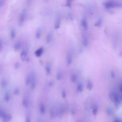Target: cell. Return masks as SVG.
<instances>
[{"label": "cell", "mask_w": 122, "mask_h": 122, "mask_svg": "<svg viewBox=\"0 0 122 122\" xmlns=\"http://www.w3.org/2000/svg\"><path fill=\"white\" fill-rule=\"evenodd\" d=\"M62 74L61 71H58L56 75V78L58 81H60L62 79Z\"/></svg>", "instance_id": "30"}, {"label": "cell", "mask_w": 122, "mask_h": 122, "mask_svg": "<svg viewBox=\"0 0 122 122\" xmlns=\"http://www.w3.org/2000/svg\"><path fill=\"white\" fill-rule=\"evenodd\" d=\"M106 112L107 114L109 116H112V114L113 113V111L112 109L110 107H108L106 108Z\"/></svg>", "instance_id": "27"}, {"label": "cell", "mask_w": 122, "mask_h": 122, "mask_svg": "<svg viewBox=\"0 0 122 122\" xmlns=\"http://www.w3.org/2000/svg\"><path fill=\"white\" fill-rule=\"evenodd\" d=\"M83 91V85L82 82H80L78 83L76 87V91L77 92L81 93Z\"/></svg>", "instance_id": "14"}, {"label": "cell", "mask_w": 122, "mask_h": 122, "mask_svg": "<svg viewBox=\"0 0 122 122\" xmlns=\"http://www.w3.org/2000/svg\"><path fill=\"white\" fill-rule=\"evenodd\" d=\"M25 122H31V119L29 115H27L25 117Z\"/></svg>", "instance_id": "33"}, {"label": "cell", "mask_w": 122, "mask_h": 122, "mask_svg": "<svg viewBox=\"0 0 122 122\" xmlns=\"http://www.w3.org/2000/svg\"><path fill=\"white\" fill-rule=\"evenodd\" d=\"M102 21H103V20H102V18H100L97 21L95 22L94 25L96 27H100L102 24Z\"/></svg>", "instance_id": "28"}, {"label": "cell", "mask_w": 122, "mask_h": 122, "mask_svg": "<svg viewBox=\"0 0 122 122\" xmlns=\"http://www.w3.org/2000/svg\"><path fill=\"white\" fill-rule=\"evenodd\" d=\"M61 22V16L60 15H59L57 16L54 24V28L55 29H58L60 27Z\"/></svg>", "instance_id": "9"}, {"label": "cell", "mask_w": 122, "mask_h": 122, "mask_svg": "<svg viewBox=\"0 0 122 122\" xmlns=\"http://www.w3.org/2000/svg\"><path fill=\"white\" fill-rule=\"evenodd\" d=\"M115 76V72L113 71H112L111 72V77L112 79H113Z\"/></svg>", "instance_id": "36"}, {"label": "cell", "mask_w": 122, "mask_h": 122, "mask_svg": "<svg viewBox=\"0 0 122 122\" xmlns=\"http://www.w3.org/2000/svg\"><path fill=\"white\" fill-rule=\"evenodd\" d=\"M119 88V91H120V93H122V85L121 83H120Z\"/></svg>", "instance_id": "40"}, {"label": "cell", "mask_w": 122, "mask_h": 122, "mask_svg": "<svg viewBox=\"0 0 122 122\" xmlns=\"http://www.w3.org/2000/svg\"><path fill=\"white\" fill-rule=\"evenodd\" d=\"M114 122H121V121H120V120H119L118 119H116L114 121Z\"/></svg>", "instance_id": "42"}, {"label": "cell", "mask_w": 122, "mask_h": 122, "mask_svg": "<svg viewBox=\"0 0 122 122\" xmlns=\"http://www.w3.org/2000/svg\"><path fill=\"white\" fill-rule=\"evenodd\" d=\"M2 42L1 39L0 38V52L2 51Z\"/></svg>", "instance_id": "38"}, {"label": "cell", "mask_w": 122, "mask_h": 122, "mask_svg": "<svg viewBox=\"0 0 122 122\" xmlns=\"http://www.w3.org/2000/svg\"><path fill=\"white\" fill-rule=\"evenodd\" d=\"M5 3V0H0V7H2Z\"/></svg>", "instance_id": "37"}, {"label": "cell", "mask_w": 122, "mask_h": 122, "mask_svg": "<svg viewBox=\"0 0 122 122\" xmlns=\"http://www.w3.org/2000/svg\"><path fill=\"white\" fill-rule=\"evenodd\" d=\"M89 42V37L86 31H83L82 35V43L84 47H87Z\"/></svg>", "instance_id": "5"}, {"label": "cell", "mask_w": 122, "mask_h": 122, "mask_svg": "<svg viewBox=\"0 0 122 122\" xmlns=\"http://www.w3.org/2000/svg\"><path fill=\"white\" fill-rule=\"evenodd\" d=\"M45 71L47 75H50L51 72V69L49 63H47L45 66Z\"/></svg>", "instance_id": "15"}, {"label": "cell", "mask_w": 122, "mask_h": 122, "mask_svg": "<svg viewBox=\"0 0 122 122\" xmlns=\"http://www.w3.org/2000/svg\"><path fill=\"white\" fill-rule=\"evenodd\" d=\"M13 94L15 95H19L20 94V89L18 88H16L13 91Z\"/></svg>", "instance_id": "31"}, {"label": "cell", "mask_w": 122, "mask_h": 122, "mask_svg": "<svg viewBox=\"0 0 122 122\" xmlns=\"http://www.w3.org/2000/svg\"><path fill=\"white\" fill-rule=\"evenodd\" d=\"M0 84L1 88H5L8 84V82L5 79H2L1 80V81H0Z\"/></svg>", "instance_id": "25"}, {"label": "cell", "mask_w": 122, "mask_h": 122, "mask_svg": "<svg viewBox=\"0 0 122 122\" xmlns=\"http://www.w3.org/2000/svg\"><path fill=\"white\" fill-rule=\"evenodd\" d=\"M73 0H66V5L68 7H70L71 5V2Z\"/></svg>", "instance_id": "35"}, {"label": "cell", "mask_w": 122, "mask_h": 122, "mask_svg": "<svg viewBox=\"0 0 122 122\" xmlns=\"http://www.w3.org/2000/svg\"><path fill=\"white\" fill-rule=\"evenodd\" d=\"M65 107H64V106H63V105L61 106L57 112V115H59L60 117L62 116L65 112Z\"/></svg>", "instance_id": "13"}, {"label": "cell", "mask_w": 122, "mask_h": 122, "mask_svg": "<svg viewBox=\"0 0 122 122\" xmlns=\"http://www.w3.org/2000/svg\"><path fill=\"white\" fill-rule=\"evenodd\" d=\"M22 43L21 41H18L14 45V46H13L14 50L15 51H18L21 48V47H22Z\"/></svg>", "instance_id": "12"}, {"label": "cell", "mask_w": 122, "mask_h": 122, "mask_svg": "<svg viewBox=\"0 0 122 122\" xmlns=\"http://www.w3.org/2000/svg\"><path fill=\"white\" fill-rule=\"evenodd\" d=\"M16 30H15V29H14V28L11 29V30H10V36L11 38L14 39L16 36Z\"/></svg>", "instance_id": "29"}, {"label": "cell", "mask_w": 122, "mask_h": 122, "mask_svg": "<svg viewBox=\"0 0 122 122\" xmlns=\"http://www.w3.org/2000/svg\"><path fill=\"white\" fill-rule=\"evenodd\" d=\"M45 106L43 102H41L40 104V112L41 114H44L45 112Z\"/></svg>", "instance_id": "19"}, {"label": "cell", "mask_w": 122, "mask_h": 122, "mask_svg": "<svg viewBox=\"0 0 122 122\" xmlns=\"http://www.w3.org/2000/svg\"><path fill=\"white\" fill-rule=\"evenodd\" d=\"M31 80L30 84L31 88L32 89H34L36 86L37 83V75L34 72H31Z\"/></svg>", "instance_id": "4"}, {"label": "cell", "mask_w": 122, "mask_h": 122, "mask_svg": "<svg viewBox=\"0 0 122 122\" xmlns=\"http://www.w3.org/2000/svg\"><path fill=\"white\" fill-rule=\"evenodd\" d=\"M81 26L83 31H87L88 30V23L87 19L83 17L81 20Z\"/></svg>", "instance_id": "6"}, {"label": "cell", "mask_w": 122, "mask_h": 122, "mask_svg": "<svg viewBox=\"0 0 122 122\" xmlns=\"http://www.w3.org/2000/svg\"><path fill=\"white\" fill-rule=\"evenodd\" d=\"M71 114L72 115H74L75 114V110L74 109H71Z\"/></svg>", "instance_id": "39"}, {"label": "cell", "mask_w": 122, "mask_h": 122, "mask_svg": "<svg viewBox=\"0 0 122 122\" xmlns=\"http://www.w3.org/2000/svg\"><path fill=\"white\" fill-rule=\"evenodd\" d=\"M27 16V12L25 10H23L20 13L19 18V24L20 26H22L25 22Z\"/></svg>", "instance_id": "3"}, {"label": "cell", "mask_w": 122, "mask_h": 122, "mask_svg": "<svg viewBox=\"0 0 122 122\" xmlns=\"http://www.w3.org/2000/svg\"><path fill=\"white\" fill-rule=\"evenodd\" d=\"M53 81H49V82L48 83V85H49V86L51 87V86H52L53 85Z\"/></svg>", "instance_id": "41"}, {"label": "cell", "mask_w": 122, "mask_h": 122, "mask_svg": "<svg viewBox=\"0 0 122 122\" xmlns=\"http://www.w3.org/2000/svg\"><path fill=\"white\" fill-rule=\"evenodd\" d=\"M22 105L25 108H27L29 106V101L28 98L27 97H24L23 98L22 100Z\"/></svg>", "instance_id": "18"}, {"label": "cell", "mask_w": 122, "mask_h": 122, "mask_svg": "<svg viewBox=\"0 0 122 122\" xmlns=\"http://www.w3.org/2000/svg\"><path fill=\"white\" fill-rule=\"evenodd\" d=\"M110 99L113 102L116 108H118L121 104L122 98L121 96L115 91H111L109 93Z\"/></svg>", "instance_id": "1"}, {"label": "cell", "mask_w": 122, "mask_h": 122, "mask_svg": "<svg viewBox=\"0 0 122 122\" xmlns=\"http://www.w3.org/2000/svg\"><path fill=\"white\" fill-rule=\"evenodd\" d=\"M86 88L89 91L92 90L93 88V82L90 80H88L87 81V84H86Z\"/></svg>", "instance_id": "17"}, {"label": "cell", "mask_w": 122, "mask_h": 122, "mask_svg": "<svg viewBox=\"0 0 122 122\" xmlns=\"http://www.w3.org/2000/svg\"><path fill=\"white\" fill-rule=\"evenodd\" d=\"M50 116L51 118H54L56 116V111H55L53 107H51L50 109Z\"/></svg>", "instance_id": "26"}, {"label": "cell", "mask_w": 122, "mask_h": 122, "mask_svg": "<svg viewBox=\"0 0 122 122\" xmlns=\"http://www.w3.org/2000/svg\"><path fill=\"white\" fill-rule=\"evenodd\" d=\"M72 54L71 51H69L67 53V57H66V62L67 65H70L71 64L72 62Z\"/></svg>", "instance_id": "7"}, {"label": "cell", "mask_w": 122, "mask_h": 122, "mask_svg": "<svg viewBox=\"0 0 122 122\" xmlns=\"http://www.w3.org/2000/svg\"><path fill=\"white\" fill-rule=\"evenodd\" d=\"M78 76L75 73H72L71 76V81L72 82L74 83L77 81Z\"/></svg>", "instance_id": "20"}, {"label": "cell", "mask_w": 122, "mask_h": 122, "mask_svg": "<svg viewBox=\"0 0 122 122\" xmlns=\"http://www.w3.org/2000/svg\"><path fill=\"white\" fill-rule=\"evenodd\" d=\"M2 122H10L12 119V115L10 113H6L2 118Z\"/></svg>", "instance_id": "11"}, {"label": "cell", "mask_w": 122, "mask_h": 122, "mask_svg": "<svg viewBox=\"0 0 122 122\" xmlns=\"http://www.w3.org/2000/svg\"><path fill=\"white\" fill-rule=\"evenodd\" d=\"M41 28H39L35 33V37L37 39H39L41 37Z\"/></svg>", "instance_id": "24"}, {"label": "cell", "mask_w": 122, "mask_h": 122, "mask_svg": "<svg viewBox=\"0 0 122 122\" xmlns=\"http://www.w3.org/2000/svg\"><path fill=\"white\" fill-rule=\"evenodd\" d=\"M52 33L51 31H49L48 33V34L46 37V39H45L46 41L48 44H49L51 42V41L52 40Z\"/></svg>", "instance_id": "16"}, {"label": "cell", "mask_w": 122, "mask_h": 122, "mask_svg": "<svg viewBox=\"0 0 122 122\" xmlns=\"http://www.w3.org/2000/svg\"><path fill=\"white\" fill-rule=\"evenodd\" d=\"M44 51V49L43 47H40L39 49H38L35 51V55L37 57H41L42 54H43Z\"/></svg>", "instance_id": "10"}, {"label": "cell", "mask_w": 122, "mask_h": 122, "mask_svg": "<svg viewBox=\"0 0 122 122\" xmlns=\"http://www.w3.org/2000/svg\"><path fill=\"white\" fill-rule=\"evenodd\" d=\"M20 66V63L19 62H16L14 65V68L15 69H18V68H19Z\"/></svg>", "instance_id": "34"}, {"label": "cell", "mask_w": 122, "mask_h": 122, "mask_svg": "<svg viewBox=\"0 0 122 122\" xmlns=\"http://www.w3.org/2000/svg\"><path fill=\"white\" fill-rule=\"evenodd\" d=\"M98 107L97 104H94L92 107V113L94 116H96L98 113Z\"/></svg>", "instance_id": "23"}, {"label": "cell", "mask_w": 122, "mask_h": 122, "mask_svg": "<svg viewBox=\"0 0 122 122\" xmlns=\"http://www.w3.org/2000/svg\"><path fill=\"white\" fill-rule=\"evenodd\" d=\"M28 51L27 48H25L22 51L20 55V59L22 61H24L26 60L27 56L28 55Z\"/></svg>", "instance_id": "8"}, {"label": "cell", "mask_w": 122, "mask_h": 122, "mask_svg": "<svg viewBox=\"0 0 122 122\" xmlns=\"http://www.w3.org/2000/svg\"><path fill=\"white\" fill-rule=\"evenodd\" d=\"M37 122H41V121L39 120H38V121H37Z\"/></svg>", "instance_id": "43"}, {"label": "cell", "mask_w": 122, "mask_h": 122, "mask_svg": "<svg viewBox=\"0 0 122 122\" xmlns=\"http://www.w3.org/2000/svg\"><path fill=\"white\" fill-rule=\"evenodd\" d=\"M31 80V74L30 73V74H28L25 80V84L26 85H29L30 84Z\"/></svg>", "instance_id": "22"}, {"label": "cell", "mask_w": 122, "mask_h": 122, "mask_svg": "<svg viewBox=\"0 0 122 122\" xmlns=\"http://www.w3.org/2000/svg\"><path fill=\"white\" fill-rule=\"evenodd\" d=\"M104 6L107 9L118 8L122 7V3L115 0H108L104 3Z\"/></svg>", "instance_id": "2"}, {"label": "cell", "mask_w": 122, "mask_h": 122, "mask_svg": "<svg viewBox=\"0 0 122 122\" xmlns=\"http://www.w3.org/2000/svg\"><path fill=\"white\" fill-rule=\"evenodd\" d=\"M61 96H62V97L63 99H64V98H66V95H67V93H66V92L65 90H62V91H61Z\"/></svg>", "instance_id": "32"}, {"label": "cell", "mask_w": 122, "mask_h": 122, "mask_svg": "<svg viewBox=\"0 0 122 122\" xmlns=\"http://www.w3.org/2000/svg\"><path fill=\"white\" fill-rule=\"evenodd\" d=\"M4 100L5 101V102H8L10 99V93L8 92H6L4 95V97H3Z\"/></svg>", "instance_id": "21"}, {"label": "cell", "mask_w": 122, "mask_h": 122, "mask_svg": "<svg viewBox=\"0 0 122 122\" xmlns=\"http://www.w3.org/2000/svg\"><path fill=\"white\" fill-rule=\"evenodd\" d=\"M0 72H1V70H0Z\"/></svg>", "instance_id": "44"}]
</instances>
